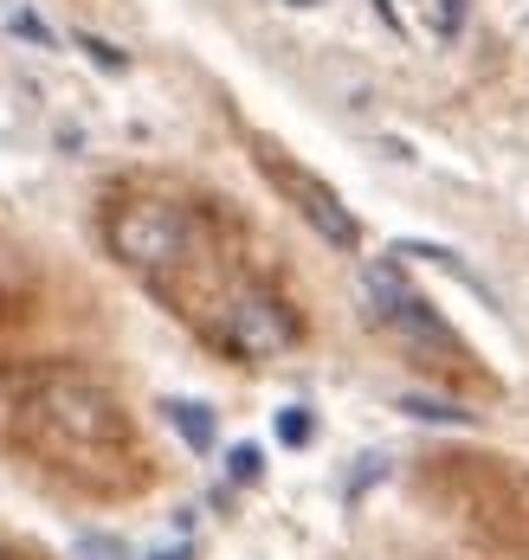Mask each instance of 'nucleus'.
<instances>
[{
    "mask_svg": "<svg viewBox=\"0 0 529 560\" xmlns=\"http://www.w3.org/2000/svg\"><path fill=\"white\" fill-rule=\"evenodd\" d=\"M104 245L117 265L142 271V278H162L194 252V213L175 200H156V194H123L104 207Z\"/></svg>",
    "mask_w": 529,
    "mask_h": 560,
    "instance_id": "nucleus-1",
    "label": "nucleus"
},
{
    "mask_svg": "<svg viewBox=\"0 0 529 560\" xmlns=\"http://www.w3.org/2000/svg\"><path fill=\"white\" fill-rule=\"evenodd\" d=\"M33 412H39V425H53L59 439H71V445H84V451H104V445L129 439L123 406L97 381H84V374H46L33 387Z\"/></svg>",
    "mask_w": 529,
    "mask_h": 560,
    "instance_id": "nucleus-2",
    "label": "nucleus"
},
{
    "mask_svg": "<svg viewBox=\"0 0 529 560\" xmlns=\"http://www.w3.org/2000/svg\"><path fill=\"white\" fill-rule=\"evenodd\" d=\"M258 174L291 200L297 220L310 225L323 245H336V252H361V225H355V213L343 207V194H336L330 180H317L303 162H291V155H285V149H272V142H258Z\"/></svg>",
    "mask_w": 529,
    "mask_h": 560,
    "instance_id": "nucleus-3",
    "label": "nucleus"
},
{
    "mask_svg": "<svg viewBox=\"0 0 529 560\" xmlns=\"http://www.w3.org/2000/svg\"><path fill=\"white\" fill-rule=\"evenodd\" d=\"M297 310L272 290V283H239L233 296H227V310H220V341L233 348L239 361H278L285 348H297Z\"/></svg>",
    "mask_w": 529,
    "mask_h": 560,
    "instance_id": "nucleus-4",
    "label": "nucleus"
},
{
    "mask_svg": "<svg viewBox=\"0 0 529 560\" xmlns=\"http://www.w3.org/2000/svg\"><path fill=\"white\" fill-rule=\"evenodd\" d=\"M361 290H368L375 316H381L401 341L426 348V354H459V336H452V329L433 316V303L401 278V265H368V271H361Z\"/></svg>",
    "mask_w": 529,
    "mask_h": 560,
    "instance_id": "nucleus-5",
    "label": "nucleus"
},
{
    "mask_svg": "<svg viewBox=\"0 0 529 560\" xmlns=\"http://www.w3.org/2000/svg\"><path fill=\"white\" fill-rule=\"evenodd\" d=\"M162 412H169V425L181 432V445H187V451H200V457L214 451L220 425H214V406H207V399H169Z\"/></svg>",
    "mask_w": 529,
    "mask_h": 560,
    "instance_id": "nucleus-6",
    "label": "nucleus"
},
{
    "mask_svg": "<svg viewBox=\"0 0 529 560\" xmlns=\"http://www.w3.org/2000/svg\"><path fill=\"white\" fill-rule=\"evenodd\" d=\"M0 26H7L13 39H26L33 52H59V33H53L33 7H20V0H13V7H0Z\"/></svg>",
    "mask_w": 529,
    "mask_h": 560,
    "instance_id": "nucleus-7",
    "label": "nucleus"
},
{
    "mask_svg": "<svg viewBox=\"0 0 529 560\" xmlns=\"http://www.w3.org/2000/svg\"><path fill=\"white\" fill-rule=\"evenodd\" d=\"M71 46L91 58L104 78H123V71H129V52H123L117 39H104V33H84V26H78V33H71Z\"/></svg>",
    "mask_w": 529,
    "mask_h": 560,
    "instance_id": "nucleus-8",
    "label": "nucleus"
},
{
    "mask_svg": "<svg viewBox=\"0 0 529 560\" xmlns=\"http://www.w3.org/2000/svg\"><path fill=\"white\" fill-rule=\"evenodd\" d=\"M394 258H426V265H446V271L465 283V290H478V296H484V283L465 271V258H459V252H446V245H394Z\"/></svg>",
    "mask_w": 529,
    "mask_h": 560,
    "instance_id": "nucleus-9",
    "label": "nucleus"
},
{
    "mask_svg": "<svg viewBox=\"0 0 529 560\" xmlns=\"http://www.w3.org/2000/svg\"><path fill=\"white\" fill-rule=\"evenodd\" d=\"M272 432H278V445L303 451L317 439V419H310V406H278V419H272Z\"/></svg>",
    "mask_w": 529,
    "mask_h": 560,
    "instance_id": "nucleus-10",
    "label": "nucleus"
},
{
    "mask_svg": "<svg viewBox=\"0 0 529 560\" xmlns=\"http://www.w3.org/2000/svg\"><path fill=\"white\" fill-rule=\"evenodd\" d=\"M401 412H413V419H433V425H478L465 406H452V399H419V393H407V399H401Z\"/></svg>",
    "mask_w": 529,
    "mask_h": 560,
    "instance_id": "nucleus-11",
    "label": "nucleus"
},
{
    "mask_svg": "<svg viewBox=\"0 0 529 560\" xmlns=\"http://www.w3.org/2000/svg\"><path fill=\"white\" fill-rule=\"evenodd\" d=\"M258 470H265V451L258 445H233L227 451V477H233V483H258Z\"/></svg>",
    "mask_w": 529,
    "mask_h": 560,
    "instance_id": "nucleus-12",
    "label": "nucleus"
},
{
    "mask_svg": "<svg viewBox=\"0 0 529 560\" xmlns=\"http://www.w3.org/2000/svg\"><path fill=\"white\" fill-rule=\"evenodd\" d=\"M78 560H129L117 541H104V535H78Z\"/></svg>",
    "mask_w": 529,
    "mask_h": 560,
    "instance_id": "nucleus-13",
    "label": "nucleus"
},
{
    "mask_svg": "<svg viewBox=\"0 0 529 560\" xmlns=\"http://www.w3.org/2000/svg\"><path fill=\"white\" fill-rule=\"evenodd\" d=\"M433 20H439V33L452 39V33L465 26V0H433Z\"/></svg>",
    "mask_w": 529,
    "mask_h": 560,
    "instance_id": "nucleus-14",
    "label": "nucleus"
},
{
    "mask_svg": "<svg viewBox=\"0 0 529 560\" xmlns=\"http://www.w3.org/2000/svg\"><path fill=\"white\" fill-rule=\"evenodd\" d=\"M375 13H381V20H388L394 33H401V13H394V0H375Z\"/></svg>",
    "mask_w": 529,
    "mask_h": 560,
    "instance_id": "nucleus-15",
    "label": "nucleus"
},
{
    "mask_svg": "<svg viewBox=\"0 0 529 560\" xmlns=\"http://www.w3.org/2000/svg\"><path fill=\"white\" fill-rule=\"evenodd\" d=\"M149 560H194V548L181 541V548H162V555H149Z\"/></svg>",
    "mask_w": 529,
    "mask_h": 560,
    "instance_id": "nucleus-16",
    "label": "nucleus"
},
{
    "mask_svg": "<svg viewBox=\"0 0 529 560\" xmlns=\"http://www.w3.org/2000/svg\"><path fill=\"white\" fill-rule=\"evenodd\" d=\"M285 7H323V0H285Z\"/></svg>",
    "mask_w": 529,
    "mask_h": 560,
    "instance_id": "nucleus-17",
    "label": "nucleus"
},
{
    "mask_svg": "<svg viewBox=\"0 0 529 560\" xmlns=\"http://www.w3.org/2000/svg\"><path fill=\"white\" fill-rule=\"evenodd\" d=\"M0 560H7V555H0Z\"/></svg>",
    "mask_w": 529,
    "mask_h": 560,
    "instance_id": "nucleus-18",
    "label": "nucleus"
}]
</instances>
